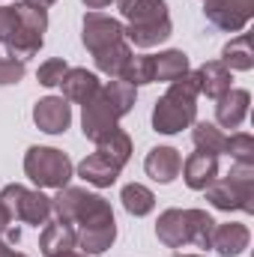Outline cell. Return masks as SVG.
<instances>
[{"label": "cell", "mask_w": 254, "mask_h": 257, "mask_svg": "<svg viewBox=\"0 0 254 257\" xmlns=\"http://www.w3.org/2000/svg\"><path fill=\"white\" fill-rule=\"evenodd\" d=\"M135 96H138L135 87L126 84V81H120V78H114L105 87H99V93L84 105V120H81L84 135L90 141H99L102 135H108L111 128H117V120L126 117L129 111H132Z\"/></svg>", "instance_id": "obj_1"}, {"label": "cell", "mask_w": 254, "mask_h": 257, "mask_svg": "<svg viewBox=\"0 0 254 257\" xmlns=\"http://www.w3.org/2000/svg\"><path fill=\"white\" fill-rule=\"evenodd\" d=\"M117 3H120L123 18L129 21L123 33L138 48H153L171 36L174 27H171V15H168L165 0H117Z\"/></svg>", "instance_id": "obj_2"}, {"label": "cell", "mask_w": 254, "mask_h": 257, "mask_svg": "<svg viewBox=\"0 0 254 257\" xmlns=\"http://www.w3.org/2000/svg\"><path fill=\"white\" fill-rule=\"evenodd\" d=\"M197 75L186 72L183 78H177L171 84V90L156 102L153 108V126L162 135H177L186 126L194 123V111H197Z\"/></svg>", "instance_id": "obj_3"}, {"label": "cell", "mask_w": 254, "mask_h": 257, "mask_svg": "<svg viewBox=\"0 0 254 257\" xmlns=\"http://www.w3.org/2000/svg\"><path fill=\"white\" fill-rule=\"evenodd\" d=\"M212 230L215 221L203 209H168L156 224V233L168 248H183L189 242L197 248H212Z\"/></svg>", "instance_id": "obj_4"}, {"label": "cell", "mask_w": 254, "mask_h": 257, "mask_svg": "<svg viewBox=\"0 0 254 257\" xmlns=\"http://www.w3.org/2000/svg\"><path fill=\"white\" fill-rule=\"evenodd\" d=\"M51 209L57 212V218L72 224L75 230L78 227H87V224H96V221H108L114 218L111 212V203L99 194H90L84 189H60V194L51 200Z\"/></svg>", "instance_id": "obj_5"}, {"label": "cell", "mask_w": 254, "mask_h": 257, "mask_svg": "<svg viewBox=\"0 0 254 257\" xmlns=\"http://www.w3.org/2000/svg\"><path fill=\"white\" fill-rule=\"evenodd\" d=\"M206 200L218 209H242L254 212V171L251 165H236L230 171V177L224 180H212L206 189Z\"/></svg>", "instance_id": "obj_6"}, {"label": "cell", "mask_w": 254, "mask_h": 257, "mask_svg": "<svg viewBox=\"0 0 254 257\" xmlns=\"http://www.w3.org/2000/svg\"><path fill=\"white\" fill-rule=\"evenodd\" d=\"M24 174L39 189H66L72 180V162L54 147H30L24 156Z\"/></svg>", "instance_id": "obj_7"}, {"label": "cell", "mask_w": 254, "mask_h": 257, "mask_svg": "<svg viewBox=\"0 0 254 257\" xmlns=\"http://www.w3.org/2000/svg\"><path fill=\"white\" fill-rule=\"evenodd\" d=\"M18 6V30L12 33V39L6 42V51L9 57L15 60H27L33 57L39 48H42V33L48 27V12L42 6H33V3H15Z\"/></svg>", "instance_id": "obj_8"}, {"label": "cell", "mask_w": 254, "mask_h": 257, "mask_svg": "<svg viewBox=\"0 0 254 257\" xmlns=\"http://www.w3.org/2000/svg\"><path fill=\"white\" fill-rule=\"evenodd\" d=\"M0 200L6 203V209L12 212L15 221H27V224H36V227L48 224V215L54 212L51 209V197H45L42 192H30V189H24L18 183L6 186Z\"/></svg>", "instance_id": "obj_9"}, {"label": "cell", "mask_w": 254, "mask_h": 257, "mask_svg": "<svg viewBox=\"0 0 254 257\" xmlns=\"http://www.w3.org/2000/svg\"><path fill=\"white\" fill-rule=\"evenodd\" d=\"M126 33H123V24L111 15H102V12H87L84 15V45L90 48V54H99L117 42H123Z\"/></svg>", "instance_id": "obj_10"}, {"label": "cell", "mask_w": 254, "mask_h": 257, "mask_svg": "<svg viewBox=\"0 0 254 257\" xmlns=\"http://www.w3.org/2000/svg\"><path fill=\"white\" fill-rule=\"evenodd\" d=\"M203 12L215 27H221L227 33H236L251 21L254 0H206Z\"/></svg>", "instance_id": "obj_11"}, {"label": "cell", "mask_w": 254, "mask_h": 257, "mask_svg": "<svg viewBox=\"0 0 254 257\" xmlns=\"http://www.w3.org/2000/svg\"><path fill=\"white\" fill-rule=\"evenodd\" d=\"M33 123L48 132V135H60L69 128L72 123V108L63 96H48V99H39L36 108H33Z\"/></svg>", "instance_id": "obj_12"}, {"label": "cell", "mask_w": 254, "mask_h": 257, "mask_svg": "<svg viewBox=\"0 0 254 257\" xmlns=\"http://www.w3.org/2000/svg\"><path fill=\"white\" fill-rule=\"evenodd\" d=\"M183 177H186V186L194 189V192H203L212 180H218V159L212 156V153H203V150H197V153H191L189 159L183 162Z\"/></svg>", "instance_id": "obj_13"}, {"label": "cell", "mask_w": 254, "mask_h": 257, "mask_svg": "<svg viewBox=\"0 0 254 257\" xmlns=\"http://www.w3.org/2000/svg\"><path fill=\"white\" fill-rule=\"evenodd\" d=\"M180 168H183V156H180L174 147H156V150H150L147 159H144V171H147L156 183H171V180H177Z\"/></svg>", "instance_id": "obj_14"}, {"label": "cell", "mask_w": 254, "mask_h": 257, "mask_svg": "<svg viewBox=\"0 0 254 257\" xmlns=\"http://www.w3.org/2000/svg\"><path fill=\"white\" fill-rule=\"evenodd\" d=\"M75 236H78V248H84V254H102V251H108V248L114 245V239H117V224H114V218L96 221V224L78 227Z\"/></svg>", "instance_id": "obj_15"}, {"label": "cell", "mask_w": 254, "mask_h": 257, "mask_svg": "<svg viewBox=\"0 0 254 257\" xmlns=\"http://www.w3.org/2000/svg\"><path fill=\"white\" fill-rule=\"evenodd\" d=\"M60 87H63V99L66 102H78V105H87L96 93H99V78L93 75V72H87V69H69L63 75V81H60Z\"/></svg>", "instance_id": "obj_16"}, {"label": "cell", "mask_w": 254, "mask_h": 257, "mask_svg": "<svg viewBox=\"0 0 254 257\" xmlns=\"http://www.w3.org/2000/svg\"><path fill=\"white\" fill-rule=\"evenodd\" d=\"M248 102H251L248 90H227V93L218 99V105H215V120H218V126L239 128L242 120H245V114H248Z\"/></svg>", "instance_id": "obj_17"}, {"label": "cell", "mask_w": 254, "mask_h": 257, "mask_svg": "<svg viewBox=\"0 0 254 257\" xmlns=\"http://www.w3.org/2000/svg\"><path fill=\"white\" fill-rule=\"evenodd\" d=\"M194 75H197V90L206 93L209 99H221L227 90H233V87H230V81H233V78H230V69L221 63V60L203 63Z\"/></svg>", "instance_id": "obj_18"}, {"label": "cell", "mask_w": 254, "mask_h": 257, "mask_svg": "<svg viewBox=\"0 0 254 257\" xmlns=\"http://www.w3.org/2000/svg\"><path fill=\"white\" fill-rule=\"evenodd\" d=\"M39 248L45 257H54V254H63L69 248H78V236H75V227L66 224V221H51L45 224L42 236H39Z\"/></svg>", "instance_id": "obj_19"}, {"label": "cell", "mask_w": 254, "mask_h": 257, "mask_svg": "<svg viewBox=\"0 0 254 257\" xmlns=\"http://www.w3.org/2000/svg\"><path fill=\"white\" fill-rule=\"evenodd\" d=\"M248 239H251L248 236V227L245 224H236V221L215 224V230H212V248L224 257H233V254H239L242 248H248Z\"/></svg>", "instance_id": "obj_20"}, {"label": "cell", "mask_w": 254, "mask_h": 257, "mask_svg": "<svg viewBox=\"0 0 254 257\" xmlns=\"http://www.w3.org/2000/svg\"><path fill=\"white\" fill-rule=\"evenodd\" d=\"M78 174H81V180H87L90 186L108 189V186H114V183H117V177H120V168H114V165H111L105 156L93 153V156H87V159L78 165Z\"/></svg>", "instance_id": "obj_21"}, {"label": "cell", "mask_w": 254, "mask_h": 257, "mask_svg": "<svg viewBox=\"0 0 254 257\" xmlns=\"http://www.w3.org/2000/svg\"><path fill=\"white\" fill-rule=\"evenodd\" d=\"M96 153L105 156L114 168L123 171V165H126L129 156H132V141H129V135L123 128H111L108 135H102V138L96 141Z\"/></svg>", "instance_id": "obj_22"}, {"label": "cell", "mask_w": 254, "mask_h": 257, "mask_svg": "<svg viewBox=\"0 0 254 257\" xmlns=\"http://www.w3.org/2000/svg\"><path fill=\"white\" fill-rule=\"evenodd\" d=\"M189 72V57L183 51H165L159 57H153V81H168L174 84L177 78H183Z\"/></svg>", "instance_id": "obj_23"}, {"label": "cell", "mask_w": 254, "mask_h": 257, "mask_svg": "<svg viewBox=\"0 0 254 257\" xmlns=\"http://www.w3.org/2000/svg\"><path fill=\"white\" fill-rule=\"evenodd\" d=\"M132 54H135V51H132V45L123 39V42H117V45H111V48H105V51L93 54V60H96V66H99L105 75H111V78H120Z\"/></svg>", "instance_id": "obj_24"}, {"label": "cell", "mask_w": 254, "mask_h": 257, "mask_svg": "<svg viewBox=\"0 0 254 257\" xmlns=\"http://www.w3.org/2000/svg\"><path fill=\"white\" fill-rule=\"evenodd\" d=\"M221 63L227 69H251L254 66V51H251V36L242 33L236 39H230L221 51Z\"/></svg>", "instance_id": "obj_25"}, {"label": "cell", "mask_w": 254, "mask_h": 257, "mask_svg": "<svg viewBox=\"0 0 254 257\" xmlns=\"http://www.w3.org/2000/svg\"><path fill=\"white\" fill-rule=\"evenodd\" d=\"M120 200H123V206H126V212L132 215H147V212H153V206H156V194L150 192L147 186H141V183H132L123 189L120 194Z\"/></svg>", "instance_id": "obj_26"}, {"label": "cell", "mask_w": 254, "mask_h": 257, "mask_svg": "<svg viewBox=\"0 0 254 257\" xmlns=\"http://www.w3.org/2000/svg\"><path fill=\"white\" fill-rule=\"evenodd\" d=\"M191 141H194V147H197V150H203V153H212V156L224 153V147H227V138L221 135V128L212 126V123H194Z\"/></svg>", "instance_id": "obj_27"}, {"label": "cell", "mask_w": 254, "mask_h": 257, "mask_svg": "<svg viewBox=\"0 0 254 257\" xmlns=\"http://www.w3.org/2000/svg\"><path fill=\"white\" fill-rule=\"evenodd\" d=\"M120 81H126L132 87L150 84L153 81V57L150 54H132L126 69H123V75H120Z\"/></svg>", "instance_id": "obj_28"}, {"label": "cell", "mask_w": 254, "mask_h": 257, "mask_svg": "<svg viewBox=\"0 0 254 257\" xmlns=\"http://www.w3.org/2000/svg\"><path fill=\"white\" fill-rule=\"evenodd\" d=\"M224 153H230L236 165H254V138L248 135V132H236V135H230Z\"/></svg>", "instance_id": "obj_29"}, {"label": "cell", "mask_w": 254, "mask_h": 257, "mask_svg": "<svg viewBox=\"0 0 254 257\" xmlns=\"http://www.w3.org/2000/svg\"><path fill=\"white\" fill-rule=\"evenodd\" d=\"M66 72H69L66 60L54 57V60H45V63L39 66L36 78H39V84H42V87H57V84L63 81V75H66Z\"/></svg>", "instance_id": "obj_30"}, {"label": "cell", "mask_w": 254, "mask_h": 257, "mask_svg": "<svg viewBox=\"0 0 254 257\" xmlns=\"http://www.w3.org/2000/svg\"><path fill=\"white\" fill-rule=\"evenodd\" d=\"M18 30V6H0V42L6 45Z\"/></svg>", "instance_id": "obj_31"}, {"label": "cell", "mask_w": 254, "mask_h": 257, "mask_svg": "<svg viewBox=\"0 0 254 257\" xmlns=\"http://www.w3.org/2000/svg\"><path fill=\"white\" fill-rule=\"evenodd\" d=\"M24 78V63L15 57H0V84H18Z\"/></svg>", "instance_id": "obj_32"}, {"label": "cell", "mask_w": 254, "mask_h": 257, "mask_svg": "<svg viewBox=\"0 0 254 257\" xmlns=\"http://www.w3.org/2000/svg\"><path fill=\"white\" fill-rule=\"evenodd\" d=\"M12 221H15V218H12V212H9V209H6V203L0 200V239H6V236L15 230V227H12Z\"/></svg>", "instance_id": "obj_33"}, {"label": "cell", "mask_w": 254, "mask_h": 257, "mask_svg": "<svg viewBox=\"0 0 254 257\" xmlns=\"http://www.w3.org/2000/svg\"><path fill=\"white\" fill-rule=\"evenodd\" d=\"M0 257H24V254H18V251H12V245H9L6 239H0Z\"/></svg>", "instance_id": "obj_34"}, {"label": "cell", "mask_w": 254, "mask_h": 257, "mask_svg": "<svg viewBox=\"0 0 254 257\" xmlns=\"http://www.w3.org/2000/svg\"><path fill=\"white\" fill-rule=\"evenodd\" d=\"M87 9H105V6H111V0H81Z\"/></svg>", "instance_id": "obj_35"}, {"label": "cell", "mask_w": 254, "mask_h": 257, "mask_svg": "<svg viewBox=\"0 0 254 257\" xmlns=\"http://www.w3.org/2000/svg\"><path fill=\"white\" fill-rule=\"evenodd\" d=\"M54 257H87L84 251H75V248H69V251H63V254H54Z\"/></svg>", "instance_id": "obj_36"}, {"label": "cell", "mask_w": 254, "mask_h": 257, "mask_svg": "<svg viewBox=\"0 0 254 257\" xmlns=\"http://www.w3.org/2000/svg\"><path fill=\"white\" fill-rule=\"evenodd\" d=\"M27 3H33V6H42V9H45V6H51L54 0H27Z\"/></svg>", "instance_id": "obj_37"}, {"label": "cell", "mask_w": 254, "mask_h": 257, "mask_svg": "<svg viewBox=\"0 0 254 257\" xmlns=\"http://www.w3.org/2000/svg\"><path fill=\"white\" fill-rule=\"evenodd\" d=\"M177 257H200V254H177Z\"/></svg>", "instance_id": "obj_38"}]
</instances>
